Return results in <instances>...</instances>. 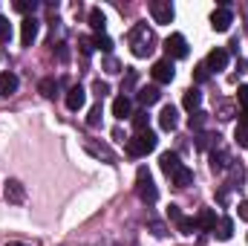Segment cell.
<instances>
[{"label":"cell","mask_w":248,"mask_h":246,"mask_svg":"<svg viewBox=\"0 0 248 246\" xmlns=\"http://www.w3.org/2000/svg\"><path fill=\"white\" fill-rule=\"evenodd\" d=\"M84 105H87V93H84V87H81V84L69 87V90H66V107L75 113V110H81Z\"/></svg>","instance_id":"30bf717a"},{"label":"cell","mask_w":248,"mask_h":246,"mask_svg":"<svg viewBox=\"0 0 248 246\" xmlns=\"http://www.w3.org/2000/svg\"><path fill=\"white\" fill-rule=\"evenodd\" d=\"M170 183L176 185V188H187V185L193 183V171H190L187 165H179V168L170 174Z\"/></svg>","instance_id":"e0dca14e"},{"label":"cell","mask_w":248,"mask_h":246,"mask_svg":"<svg viewBox=\"0 0 248 246\" xmlns=\"http://www.w3.org/2000/svg\"><path fill=\"white\" fill-rule=\"evenodd\" d=\"M58 58L66 64V58H69V50H66V44H58Z\"/></svg>","instance_id":"ee69618b"},{"label":"cell","mask_w":248,"mask_h":246,"mask_svg":"<svg viewBox=\"0 0 248 246\" xmlns=\"http://www.w3.org/2000/svg\"><path fill=\"white\" fill-rule=\"evenodd\" d=\"M219 113H222L219 119H231V116H234V110H231V105H228V102H222V105H219Z\"/></svg>","instance_id":"7bdbcfd3"},{"label":"cell","mask_w":248,"mask_h":246,"mask_svg":"<svg viewBox=\"0 0 248 246\" xmlns=\"http://www.w3.org/2000/svg\"><path fill=\"white\" fill-rule=\"evenodd\" d=\"M214 235H217V241H231V238H234V220H231V217H219Z\"/></svg>","instance_id":"2e32d148"},{"label":"cell","mask_w":248,"mask_h":246,"mask_svg":"<svg viewBox=\"0 0 248 246\" xmlns=\"http://www.w3.org/2000/svg\"><path fill=\"white\" fill-rule=\"evenodd\" d=\"M93 44H95V50H101V53H107V55L113 53V41L107 38V32H104V35H95V38H93Z\"/></svg>","instance_id":"f1b7e54d"},{"label":"cell","mask_w":248,"mask_h":246,"mask_svg":"<svg viewBox=\"0 0 248 246\" xmlns=\"http://www.w3.org/2000/svg\"><path fill=\"white\" fill-rule=\"evenodd\" d=\"M168 217H170V220H173V223H176V220H179V217H182V209H179V206H173V203H170V206H168Z\"/></svg>","instance_id":"b9f144b4"},{"label":"cell","mask_w":248,"mask_h":246,"mask_svg":"<svg viewBox=\"0 0 248 246\" xmlns=\"http://www.w3.org/2000/svg\"><path fill=\"white\" fill-rule=\"evenodd\" d=\"M231 23H234V15H231V9H228V6L214 9V15H211V26H214V32H228V29H231Z\"/></svg>","instance_id":"52a82bcc"},{"label":"cell","mask_w":248,"mask_h":246,"mask_svg":"<svg viewBox=\"0 0 248 246\" xmlns=\"http://www.w3.org/2000/svg\"><path fill=\"white\" fill-rule=\"evenodd\" d=\"M113 116H116V119H133V105H130L127 96H119V99L113 102Z\"/></svg>","instance_id":"ac0fdd59"},{"label":"cell","mask_w":248,"mask_h":246,"mask_svg":"<svg viewBox=\"0 0 248 246\" xmlns=\"http://www.w3.org/2000/svg\"><path fill=\"white\" fill-rule=\"evenodd\" d=\"M130 50L136 58H147L153 50H156V38H153V29H147V23H136L130 29Z\"/></svg>","instance_id":"6da1fadb"},{"label":"cell","mask_w":248,"mask_h":246,"mask_svg":"<svg viewBox=\"0 0 248 246\" xmlns=\"http://www.w3.org/2000/svg\"><path fill=\"white\" fill-rule=\"evenodd\" d=\"M87 148H90V151H93L95 157H104V159H113V154H110L107 148H95V145H87Z\"/></svg>","instance_id":"60d3db41"},{"label":"cell","mask_w":248,"mask_h":246,"mask_svg":"<svg viewBox=\"0 0 248 246\" xmlns=\"http://www.w3.org/2000/svg\"><path fill=\"white\" fill-rule=\"evenodd\" d=\"M136 194H139V200L147 203V206H153V203L159 200V188L153 185V177H150V171H147L144 165L136 171Z\"/></svg>","instance_id":"3957f363"},{"label":"cell","mask_w":248,"mask_h":246,"mask_svg":"<svg viewBox=\"0 0 248 246\" xmlns=\"http://www.w3.org/2000/svg\"><path fill=\"white\" fill-rule=\"evenodd\" d=\"M237 99H240V124H246V127H248V84L240 87Z\"/></svg>","instance_id":"603a6c76"},{"label":"cell","mask_w":248,"mask_h":246,"mask_svg":"<svg viewBox=\"0 0 248 246\" xmlns=\"http://www.w3.org/2000/svg\"><path fill=\"white\" fill-rule=\"evenodd\" d=\"M90 26H93L95 35H104V29H107V18H104L101 9H90Z\"/></svg>","instance_id":"7402d4cb"},{"label":"cell","mask_w":248,"mask_h":246,"mask_svg":"<svg viewBox=\"0 0 248 246\" xmlns=\"http://www.w3.org/2000/svg\"><path fill=\"white\" fill-rule=\"evenodd\" d=\"M208 78H211V70L205 67V61L196 64V67H193V81H196V84H205Z\"/></svg>","instance_id":"f546056e"},{"label":"cell","mask_w":248,"mask_h":246,"mask_svg":"<svg viewBox=\"0 0 248 246\" xmlns=\"http://www.w3.org/2000/svg\"><path fill=\"white\" fill-rule=\"evenodd\" d=\"M234 139H237V145H240V148H248V127H246V124H237Z\"/></svg>","instance_id":"e575fe53"},{"label":"cell","mask_w":248,"mask_h":246,"mask_svg":"<svg viewBox=\"0 0 248 246\" xmlns=\"http://www.w3.org/2000/svg\"><path fill=\"white\" fill-rule=\"evenodd\" d=\"M150 15H153V23H170L173 20V3L170 0H153L150 3Z\"/></svg>","instance_id":"8992f818"},{"label":"cell","mask_w":248,"mask_h":246,"mask_svg":"<svg viewBox=\"0 0 248 246\" xmlns=\"http://www.w3.org/2000/svg\"><path fill=\"white\" fill-rule=\"evenodd\" d=\"M159 124H162V130H173V127L179 124V113H176L173 105H165V107H162V113H159Z\"/></svg>","instance_id":"9a60e30c"},{"label":"cell","mask_w":248,"mask_h":246,"mask_svg":"<svg viewBox=\"0 0 248 246\" xmlns=\"http://www.w3.org/2000/svg\"><path fill=\"white\" fill-rule=\"evenodd\" d=\"M38 26H41V23H38L35 15H29V18L20 20V44H23V47H32V44H35V38H38Z\"/></svg>","instance_id":"ba28073f"},{"label":"cell","mask_w":248,"mask_h":246,"mask_svg":"<svg viewBox=\"0 0 248 246\" xmlns=\"http://www.w3.org/2000/svg\"><path fill=\"white\" fill-rule=\"evenodd\" d=\"M217 142H219V136H217V133H199V139H196V148L208 151V148H214Z\"/></svg>","instance_id":"4316f807"},{"label":"cell","mask_w":248,"mask_h":246,"mask_svg":"<svg viewBox=\"0 0 248 246\" xmlns=\"http://www.w3.org/2000/svg\"><path fill=\"white\" fill-rule=\"evenodd\" d=\"M98 122H101V105H95V107L90 110V116H87V124H90V127H98Z\"/></svg>","instance_id":"d590c367"},{"label":"cell","mask_w":248,"mask_h":246,"mask_svg":"<svg viewBox=\"0 0 248 246\" xmlns=\"http://www.w3.org/2000/svg\"><path fill=\"white\" fill-rule=\"evenodd\" d=\"M9 38H12V23H9V18L0 15V44H9Z\"/></svg>","instance_id":"836d02e7"},{"label":"cell","mask_w":248,"mask_h":246,"mask_svg":"<svg viewBox=\"0 0 248 246\" xmlns=\"http://www.w3.org/2000/svg\"><path fill=\"white\" fill-rule=\"evenodd\" d=\"M176 229H179L182 235H193V232H196V220H193V217H185V214H182V217L176 220Z\"/></svg>","instance_id":"83f0119b"},{"label":"cell","mask_w":248,"mask_h":246,"mask_svg":"<svg viewBox=\"0 0 248 246\" xmlns=\"http://www.w3.org/2000/svg\"><path fill=\"white\" fill-rule=\"evenodd\" d=\"M240 220H246V223H248V200L240 203Z\"/></svg>","instance_id":"f6af8a7d"},{"label":"cell","mask_w":248,"mask_h":246,"mask_svg":"<svg viewBox=\"0 0 248 246\" xmlns=\"http://www.w3.org/2000/svg\"><path fill=\"white\" fill-rule=\"evenodd\" d=\"M17 90V75L15 72H0V96H12Z\"/></svg>","instance_id":"44dd1931"},{"label":"cell","mask_w":248,"mask_h":246,"mask_svg":"<svg viewBox=\"0 0 248 246\" xmlns=\"http://www.w3.org/2000/svg\"><path fill=\"white\" fill-rule=\"evenodd\" d=\"M55 90H58V81H55V78H44V81L38 84V93H41L44 99H52Z\"/></svg>","instance_id":"d4e9b609"},{"label":"cell","mask_w":248,"mask_h":246,"mask_svg":"<svg viewBox=\"0 0 248 246\" xmlns=\"http://www.w3.org/2000/svg\"><path fill=\"white\" fill-rule=\"evenodd\" d=\"M243 177H246V174H243V168L234 162V165L228 168V185H243Z\"/></svg>","instance_id":"4dcf8cb0"},{"label":"cell","mask_w":248,"mask_h":246,"mask_svg":"<svg viewBox=\"0 0 248 246\" xmlns=\"http://www.w3.org/2000/svg\"><path fill=\"white\" fill-rule=\"evenodd\" d=\"M136 99H139V102H141L144 107H150V105H156V102L162 99V90H159L156 84H150V87H139Z\"/></svg>","instance_id":"5bb4252c"},{"label":"cell","mask_w":248,"mask_h":246,"mask_svg":"<svg viewBox=\"0 0 248 246\" xmlns=\"http://www.w3.org/2000/svg\"><path fill=\"white\" fill-rule=\"evenodd\" d=\"M150 232H153L156 238H165V235H168V226H165L162 220H150Z\"/></svg>","instance_id":"f35d334b"},{"label":"cell","mask_w":248,"mask_h":246,"mask_svg":"<svg viewBox=\"0 0 248 246\" xmlns=\"http://www.w3.org/2000/svg\"><path fill=\"white\" fill-rule=\"evenodd\" d=\"M205 122H208V113H205V110H196V113H190L187 127H190V130H202V127H205Z\"/></svg>","instance_id":"484cf974"},{"label":"cell","mask_w":248,"mask_h":246,"mask_svg":"<svg viewBox=\"0 0 248 246\" xmlns=\"http://www.w3.org/2000/svg\"><path fill=\"white\" fill-rule=\"evenodd\" d=\"M165 53H168V58L173 61V58H187V53H190V47H187L185 35H179V32H173L168 41H165Z\"/></svg>","instance_id":"277c9868"},{"label":"cell","mask_w":248,"mask_h":246,"mask_svg":"<svg viewBox=\"0 0 248 246\" xmlns=\"http://www.w3.org/2000/svg\"><path fill=\"white\" fill-rule=\"evenodd\" d=\"M93 90H95V96H98V102H101V99H104V96H107V93H110V84H107V81H101V78H98V81H95V84H93Z\"/></svg>","instance_id":"74e56055"},{"label":"cell","mask_w":248,"mask_h":246,"mask_svg":"<svg viewBox=\"0 0 248 246\" xmlns=\"http://www.w3.org/2000/svg\"><path fill=\"white\" fill-rule=\"evenodd\" d=\"M150 75H153V81H156V84H170V81H173V75H176V67H173L170 58H162V61L153 64Z\"/></svg>","instance_id":"5b68a950"},{"label":"cell","mask_w":248,"mask_h":246,"mask_svg":"<svg viewBox=\"0 0 248 246\" xmlns=\"http://www.w3.org/2000/svg\"><path fill=\"white\" fill-rule=\"evenodd\" d=\"M231 165H234V162H231V157H228L225 151H219V148H214V151H211V168H214L217 174H225Z\"/></svg>","instance_id":"4fadbf2b"},{"label":"cell","mask_w":248,"mask_h":246,"mask_svg":"<svg viewBox=\"0 0 248 246\" xmlns=\"http://www.w3.org/2000/svg\"><path fill=\"white\" fill-rule=\"evenodd\" d=\"M136 78H139V75H136V70H127V81L122 84V93H127V90L136 84Z\"/></svg>","instance_id":"ab89813d"},{"label":"cell","mask_w":248,"mask_h":246,"mask_svg":"<svg viewBox=\"0 0 248 246\" xmlns=\"http://www.w3.org/2000/svg\"><path fill=\"white\" fill-rule=\"evenodd\" d=\"M199 232H214L217 229V211L214 209H199V214L193 217Z\"/></svg>","instance_id":"8fae6325"},{"label":"cell","mask_w":248,"mask_h":246,"mask_svg":"<svg viewBox=\"0 0 248 246\" xmlns=\"http://www.w3.org/2000/svg\"><path fill=\"white\" fill-rule=\"evenodd\" d=\"M6 246H29V244H17V241H9Z\"/></svg>","instance_id":"bcb514c9"},{"label":"cell","mask_w":248,"mask_h":246,"mask_svg":"<svg viewBox=\"0 0 248 246\" xmlns=\"http://www.w3.org/2000/svg\"><path fill=\"white\" fill-rule=\"evenodd\" d=\"M199 105H202V93H199L196 87L185 90V96H182V107L190 110V113H196V110H199Z\"/></svg>","instance_id":"ffe728a7"},{"label":"cell","mask_w":248,"mask_h":246,"mask_svg":"<svg viewBox=\"0 0 248 246\" xmlns=\"http://www.w3.org/2000/svg\"><path fill=\"white\" fill-rule=\"evenodd\" d=\"M104 70H107L110 75H116V72H122V64L116 61L113 55H107V58H104Z\"/></svg>","instance_id":"8d00e7d4"},{"label":"cell","mask_w":248,"mask_h":246,"mask_svg":"<svg viewBox=\"0 0 248 246\" xmlns=\"http://www.w3.org/2000/svg\"><path fill=\"white\" fill-rule=\"evenodd\" d=\"M3 197H6L9 203L20 206V203L26 200V188H23L20 180H6V183H3Z\"/></svg>","instance_id":"9c48e42d"},{"label":"cell","mask_w":248,"mask_h":246,"mask_svg":"<svg viewBox=\"0 0 248 246\" xmlns=\"http://www.w3.org/2000/svg\"><path fill=\"white\" fill-rule=\"evenodd\" d=\"M78 47H81V55H87V58L95 53V44H93L90 35H81V38H78Z\"/></svg>","instance_id":"1f68e13d"},{"label":"cell","mask_w":248,"mask_h":246,"mask_svg":"<svg viewBox=\"0 0 248 246\" xmlns=\"http://www.w3.org/2000/svg\"><path fill=\"white\" fill-rule=\"evenodd\" d=\"M15 9H17L20 15H26V18H29V12H35V9H38V3H35V0H15Z\"/></svg>","instance_id":"d6a6232c"},{"label":"cell","mask_w":248,"mask_h":246,"mask_svg":"<svg viewBox=\"0 0 248 246\" xmlns=\"http://www.w3.org/2000/svg\"><path fill=\"white\" fill-rule=\"evenodd\" d=\"M156 145H159L156 133L153 130H144V133H136V136L127 139V154L130 157H147L150 151H156Z\"/></svg>","instance_id":"7a4b0ae2"},{"label":"cell","mask_w":248,"mask_h":246,"mask_svg":"<svg viewBox=\"0 0 248 246\" xmlns=\"http://www.w3.org/2000/svg\"><path fill=\"white\" fill-rule=\"evenodd\" d=\"M159 165H162V171L170 177V174H173V171H176L182 162H179V154H173V151H165V154L159 157Z\"/></svg>","instance_id":"d6986e66"},{"label":"cell","mask_w":248,"mask_h":246,"mask_svg":"<svg viewBox=\"0 0 248 246\" xmlns=\"http://www.w3.org/2000/svg\"><path fill=\"white\" fill-rule=\"evenodd\" d=\"M133 130H136V133H144V130H150V116H147L144 110L133 113Z\"/></svg>","instance_id":"cb8c5ba5"},{"label":"cell","mask_w":248,"mask_h":246,"mask_svg":"<svg viewBox=\"0 0 248 246\" xmlns=\"http://www.w3.org/2000/svg\"><path fill=\"white\" fill-rule=\"evenodd\" d=\"M205 67H208L211 72L225 70V67H228V53H225V50H211V53H208V58H205Z\"/></svg>","instance_id":"7c38bea8"}]
</instances>
